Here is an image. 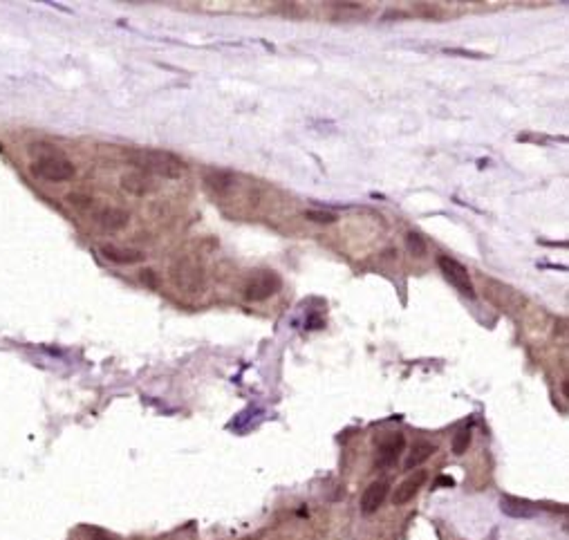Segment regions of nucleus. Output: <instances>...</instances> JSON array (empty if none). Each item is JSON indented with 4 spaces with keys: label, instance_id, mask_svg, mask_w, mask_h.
Masks as SVG:
<instances>
[{
    "label": "nucleus",
    "instance_id": "nucleus-1",
    "mask_svg": "<svg viewBox=\"0 0 569 540\" xmlns=\"http://www.w3.org/2000/svg\"><path fill=\"white\" fill-rule=\"evenodd\" d=\"M124 157L130 166H135L137 171L146 175H160V177L175 180L187 171V164L179 157H175L173 152H166V150L128 148L124 150Z\"/></svg>",
    "mask_w": 569,
    "mask_h": 540
},
{
    "label": "nucleus",
    "instance_id": "nucleus-2",
    "mask_svg": "<svg viewBox=\"0 0 569 540\" xmlns=\"http://www.w3.org/2000/svg\"><path fill=\"white\" fill-rule=\"evenodd\" d=\"M32 155H34L32 173L45 182H68L76 173L74 164L63 155V152H58L54 146L36 144V146H32Z\"/></svg>",
    "mask_w": 569,
    "mask_h": 540
},
{
    "label": "nucleus",
    "instance_id": "nucleus-3",
    "mask_svg": "<svg viewBox=\"0 0 569 540\" xmlns=\"http://www.w3.org/2000/svg\"><path fill=\"white\" fill-rule=\"evenodd\" d=\"M171 281L179 291H187V294H197V291L204 289V267L199 265V260L191 256H182L171 265Z\"/></svg>",
    "mask_w": 569,
    "mask_h": 540
},
{
    "label": "nucleus",
    "instance_id": "nucleus-4",
    "mask_svg": "<svg viewBox=\"0 0 569 540\" xmlns=\"http://www.w3.org/2000/svg\"><path fill=\"white\" fill-rule=\"evenodd\" d=\"M281 289V276L276 271H256L254 276H249L247 283L242 287V294L247 301H254V303H260V301H267L269 296H273L276 291Z\"/></svg>",
    "mask_w": 569,
    "mask_h": 540
},
{
    "label": "nucleus",
    "instance_id": "nucleus-5",
    "mask_svg": "<svg viewBox=\"0 0 569 540\" xmlns=\"http://www.w3.org/2000/svg\"><path fill=\"white\" fill-rule=\"evenodd\" d=\"M437 265H439L442 274L451 281V285L459 291V294L466 296V298H475V287L471 283L469 269L462 265V262H457L451 256H439L437 258Z\"/></svg>",
    "mask_w": 569,
    "mask_h": 540
},
{
    "label": "nucleus",
    "instance_id": "nucleus-6",
    "mask_svg": "<svg viewBox=\"0 0 569 540\" xmlns=\"http://www.w3.org/2000/svg\"><path fill=\"white\" fill-rule=\"evenodd\" d=\"M426 480H428V473L426 471H414V473H410L406 480L395 489L392 502L395 504H406V502H410L419 493V489L426 484Z\"/></svg>",
    "mask_w": 569,
    "mask_h": 540
},
{
    "label": "nucleus",
    "instance_id": "nucleus-7",
    "mask_svg": "<svg viewBox=\"0 0 569 540\" xmlns=\"http://www.w3.org/2000/svg\"><path fill=\"white\" fill-rule=\"evenodd\" d=\"M406 446V440L402 433H390L386 435L381 442H379V457H377V464L379 467H390L397 462V457L402 455Z\"/></svg>",
    "mask_w": 569,
    "mask_h": 540
},
{
    "label": "nucleus",
    "instance_id": "nucleus-8",
    "mask_svg": "<svg viewBox=\"0 0 569 540\" xmlns=\"http://www.w3.org/2000/svg\"><path fill=\"white\" fill-rule=\"evenodd\" d=\"M121 189L130 195H148L152 191H157V184L150 175L146 173H140V171H130V173H124L119 180Z\"/></svg>",
    "mask_w": 569,
    "mask_h": 540
},
{
    "label": "nucleus",
    "instance_id": "nucleus-9",
    "mask_svg": "<svg viewBox=\"0 0 569 540\" xmlns=\"http://www.w3.org/2000/svg\"><path fill=\"white\" fill-rule=\"evenodd\" d=\"M95 220L105 231H121L130 222V213L126 209H119V207H103L97 211Z\"/></svg>",
    "mask_w": 569,
    "mask_h": 540
},
{
    "label": "nucleus",
    "instance_id": "nucleus-10",
    "mask_svg": "<svg viewBox=\"0 0 569 540\" xmlns=\"http://www.w3.org/2000/svg\"><path fill=\"white\" fill-rule=\"evenodd\" d=\"M388 489H390V484L386 480L372 482L370 487L363 491V496H361V512L367 514V516L379 512V507L383 504V500H386V496H388Z\"/></svg>",
    "mask_w": 569,
    "mask_h": 540
},
{
    "label": "nucleus",
    "instance_id": "nucleus-11",
    "mask_svg": "<svg viewBox=\"0 0 569 540\" xmlns=\"http://www.w3.org/2000/svg\"><path fill=\"white\" fill-rule=\"evenodd\" d=\"M101 256L110 262H117V265H135V262H142L144 254L137 249H124V246L117 244H101Z\"/></svg>",
    "mask_w": 569,
    "mask_h": 540
},
{
    "label": "nucleus",
    "instance_id": "nucleus-12",
    "mask_svg": "<svg viewBox=\"0 0 569 540\" xmlns=\"http://www.w3.org/2000/svg\"><path fill=\"white\" fill-rule=\"evenodd\" d=\"M500 509L509 516V518H533L538 507L531 504L529 500H522V498H513V496H502L500 500Z\"/></svg>",
    "mask_w": 569,
    "mask_h": 540
},
{
    "label": "nucleus",
    "instance_id": "nucleus-13",
    "mask_svg": "<svg viewBox=\"0 0 569 540\" xmlns=\"http://www.w3.org/2000/svg\"><path fill=\"white\" fill-rule=\"evenodd\" d=\"M437 451V446L433 444V442H426V440H422V442H417L412 446V451H410V455L406 457V469L408 471H412L414 467H419L422 462H426L430 455H433Z\"/></svg>",
    "mask_w": 569,
    "mask_h": 540
},
{
    "label": "nucleus",
    "instance_id": "nucleus-14",
    "mask_svg": "<svg viewBox=\"0 0 569 540\" xmlns=\"http://www.w3.org/2000/svg\"><path fill=\"white\" fill-rule=\"evenodd\" d=\"M204 182L209 184V189L218 191V193H226L236 184V177L226 171H209L204 175Z\"/></svg>",
    "mask_w": 569,
    "mask_h": 540
},
{
    "label": "nucleus",
    "instance_id": "nucleus-15",
    "mask_svg": "<svg viewBox=\"0 0 569 540\" xmlns=\"http://www.w3.org/2000/svg\"><path fill=\"white\" fill-rule=\"evenodd\" d=\"M469 444H471V428L464 426V428H459L455 437H453V453L455 455H464L466 449H469Z\"/></svg>",
    "mask_w": 569,
    "mask_h": 540
},
{
    "label": "nucleus",
    "instance_id": "nucleus-16",
    "mask_svg": "<svg viewBox=\"0 0 569 540\" xmlns=\"http://www.w3.org/2000/svg\"><path fill=\"white\" fill-rule=\"evenodd\" d=\"M406 246H408V251H410L412 256H417V258L426 256V251H428L426 240H424L419 234H408V236H406Z\"/></svg>",
    "mask_w": 569,
    "mask_h": 540
},
{
    "label": "nucleus",
    "instance_id": "nucleus-17",
    "mask_svg": "<svg viewBox=\"0 0 569 540\" xmlns=\"http://www.w3.org/2000/svg\"><path fill=\"white\" fill-rule=\"evenodd\" d=\"M305 220L316 222V224H334L338 218H336V213H330V211H305Z\"/></svg>",
    "mask_w": 569,
    "mask_h": 540
},
{
    "label": "nucleus",
    "instance_id": "nucleus-18",
    "mask_svg": "<svg viewBox=\"0 0 569 540\" xmlns=\"http://www.w3.org/2000/svg\"><path fill=\"white\" fill-rule=\"evenodd\" d=\"M68 202L76 209H90L92 207V197L90 195H83V193H70L68 195Z\"/></svg>",
    "mask_w": 569,
    "mask_h": 540
},
{
    "label": "nucleus",
    "instance_id": "nucleus-19",
    "mask_svg": "<svg viewBox=\"0 0 569 540\" xmlns=\"http://www.w3.org/2000/svg\"><path fill=\"white\" fill-rule=\"evenodd\" d=\"M140 279H142V283H144L146 287H150V289H157V287H160V279H157V274L152 271V269H144V271L140 274Z\"/></svg>",
    "mask_w": 569,
    "mask_h": 540
},
{
    "label": "nucleus",
    "instance_id": "nucleus-20",
    "mask_svg": "<svg viewBox=\"0 0 569 540\" xmlns=\"http://www.w3.org/2000/svg\"><path fill=\"white\" fill-rule=\"evenodd\" d=\"M305 326H307V330H320V328H325V321L316 314H312V316H307Z\"/></svg>",
    "mask_w": 569,
    "mask_h": 540
},
{
    "label": "nucleus",
    "instance_id": "nucleus-21",
    "mask_svg": "<svg viewBox=\"0 0 569 540\" xmlns=\"http://www.w3.org/2000/svg\"><path fill=\"white\" fill-rule=\"evenodd\" d=\"M453 484H455L453 477H446V475L437 477V487H453Z\"/></svg>",
    "mask_w": 569,
    "mask_h": 540
}]
</instances>
